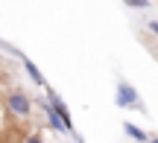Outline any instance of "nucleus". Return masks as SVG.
<instances>
[{
	"instance_id": "7",
	"label": "nucleus",
	"mask_w": 158,
	"mask_h": 143,
	"mask_svg": "<svg viewBox=\"0 0 158 143\" xmlns=\"http://www.w3.org/2000/svg\"><path fill=\"white\" fill-rule=\"evenodd\" d=\"M126 6H132V9H147L149 6V0H123Z\"/></svg>"
},
{
	"instance_id": "6",
	"label": "nucleus",
	"mask_w": 158,
	"mask_h": 143,
	"mask_svg": "<svg viewBox=\"0 0 158 143\" xmlns=\"http://www.w3.org/2000/svg\"><path fill=\"white\" fill-rule=\"evenodd\" d=\"M123 132L129 134L132 140H138V143H149V134L143 132V129H138L135 123H123Z\"/></svg>"
},
{
	"instance_id": "11",
	"label": "nucleus",
	"mask_w": 158,
	"mask_h": 143,
	"mask_svg": "<svg viewBox=\"0 0 158 143\" xmlns=\"http://www.w3.org/2000/svg\"><path fill=\"white\" fill-rule=\"evenodd\" d=\"M149 143H158V134H152V137H149Z\"/></svg>"
},
{
	"instance_id": "8",
	"label": "nucleus",
	"mask_w": 158,
	"mask_h": 143,
	"mask_svg": "<svg viewBox=\"0 0 158 143\" xmlns=\"http://www.w3.org/2000/svg\"><path fill=\"white\" fill-rule=\"evenodd\" d=\"M23 143H44L41 140V132H29L27 137H23Z\"/></svg>"
},
{
	"instance_id": "2",
	"label": "nucleus",
	"mask_w": 158,
	"mask_h": 143,
	"mask_svg": "<svg viewBox=\"0 0 158 143\" xmlns=\"http://www.w3.org/2000/svg\"><path fill=\"white\" fill-rule=\"evenodd\" d=\"M117 105L120 108H143L138 91L129 85V82H117Z\"/></svg>"
},
{
	"instance_id": "5",
	"label": "nucleus",
	"mask_w": 158,
	"mask_h": 143,
	"mask_svg": "<svg viewBox=\"0 0 158 143\" xmlns=\"http://www.w3.org/2000/svg\"><path fill=\"white\" fill-rule=\"evenodd\" d=\"M21 67L27 70V76H29V79H32V82H35V85H38V88H47V82H44V76L38 73V67H35V64L29 62V58H23V56H21Z\"/></svg>"
},
{
	"instance_id": "3",
	"label": "nucleus",
	"mask_w": 158,
	"mask_h": 143,
	"mask_svg": "<svg viewBox=\"0 0 158 143\" xmlns=\"http://www.w3.org/2000/svg\"><path fill=\"white\" fill-rule=\"evenodd\" d=\"M47 91V102L53 105V111L59 114V120L64 123V129H68V134H73V123H70V111H68V105H64V99L59 97L56 91H50V88H44Z\"/></svg>"
},
{
	"instance_id": "1",
	"label": "nucleus",
	"mask_w": 158,
	"mask_h": 143,
	"mask_svg": "<svg viewBox=\"0 0 158 143\" xmlns=\"http://www.w3.org/2000/svg\"><path fill=\"white\" fill-rule=\"evenodd\" d=\"M3 111L9 120L15 123H27L29 117H32V99H29V93L23 91V88H9V91L3 93Z\"/></svg>"
},
{
	"instance_id": "9",
	"label": "nucleus",
	"mask_w": 158,
	"mask_h": 143,
	"mask_svg": "<svg viewBox=\"0 0 158 143\" xmlns=\"http://www.w3.org/2000/svg\"><path fill=\"white\" fill-rule=\"evenodd\" d=\"M147 29H149V32H152L155 38H158V21H147Z\"/></svg>"
},
{
	"instance_id": "4",
	"label": "nucleus",
	"mask_w": 158,
	"mask_h": 143,
	"mask_svg": "<svg viewBox=\"0 0 158 143\" xmlns=\"http://www.w3.org/2000/svg\"><path fill=\"white\" fill-rule=\"evenodd\" d=\"M38 111L47 117V123H50V129H53V132H68V129H64V123L59 120V114L53 111V105L47 102V99H38Z\"/></svg>"
},
{
	"instance_id": "10",
	"label": "nucleus",
	"mask_w": 158,
	"mask_h": 143,
	"mask_svg": "<svg viewBox=\"0 0 158 143\" xmlns=\"http://www.w3.org/2000/svg\"><path fill=\"white\" fill-rule=\"evenodd\" d=\"M73 143H85V140H82V137H79V134H73Z\"/></svg>"
}]
</instances>
